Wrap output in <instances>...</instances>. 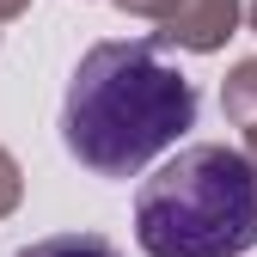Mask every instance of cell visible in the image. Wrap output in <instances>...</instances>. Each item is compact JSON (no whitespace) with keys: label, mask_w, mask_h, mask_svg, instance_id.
<instances>
[{"label":"cell","mask_w":257,"mask_h":257,"mask_svg":"<svg viewBox=\"0 0 257 257\" xmlns=\"http://www.w3.org/2000/svg\"><path fill=\"white\" fill-rule=\"evenodd\" d=\"M196 122V86L153 37H110L80 55L61 98V147L98 178H135Z\"/></svg>","instance_id":"cell-1"},{"label":"cell","mask_w":257,"mask_h":257,"mask_svg":"<svg viewBox=\"0 0 257 257\" xmlns=\"http://www.w3.org/2000/svg\"><path fill=\"white\" fill-rule=\"evenodd\" d=\"M135 245L147 257H239L257 245V172L245 147L202 141L135 190Z\"/></svg>","instance_id":"cell-2"},{"label":"cell","mask_w":257,"mask_h":257,"mask_svg":"<svg viewBox=\"0 0 257 257\" xmlns=\"http://www.w3.org/2000/svg\"><path fill=\"white\" fill-rule=\"evenodd\" d=\"M239 31V0H172L159 19V43L190 49V55H214Z\"/></svg>","instance_id":"cell-3"},{"label":"cell","mask_w":257,"mask_h":257,"mask_svg":"<svg viewBox=\"0 0 257 257\" xmlns=\"http://www.w3.org/2000/svg\"><path fill=\"white\" fill-rule=\"evenodd\" d=\"M19 257H122L104 233H49V239H31Z\"/></svg>","instance_id":"cell-4"},{"label":"cell","mask_w":257,"mask_h":257,"mask_svg":"<svg viewBox=\"0 0 257 257\" xmlns=\"http://www.w3.org/2000/svg\"><path fill=\"white\" fill-rule=\"evenodd\" d=\"M220 110H227L239 128H245V122H257V55H251V61H239V68L227 74V86H220Z\"/></svg>","instance_id":"cell-5"},{"label":"cell","mask_w":257,"mask_h":257,"mask_svg":"<svg viewBox=\"0 0 257 257\" xmlns=\"http://www.w3.org/2000/svg\"><path fill=\"white\" fill-rule=\"evenodd\" d=\"M19 196H25V178H19V159L0 147V220H7L13 208H19Z\"/></svg>","instance_id":"cell-6"},{"label":"cell","mask_w":257,"mask_h":257,"mask_svg":"<svg viewBox=\"0 0 257 257\" xmlns=\"http://www.w3.org/2000/svg\"><path fill=\"white\" fill-rule=\"evenodd\" d=\"M116 7H122L128 19H153V25H159V19H166V7H172V0H116Z\"/></svg>","instance_id":"cell-7"},{"label":"cell","mask_w":257,"mask_h":257,"mask_svg":"<svg viewBox=\"0 0 257 257\" xmlns=\"http://www.w3.org/2000/svg\"><path fill=\"white\" fill-rule=\"evenodd\" d=\"M31 13V0H0V25H13V19H25Z\"/></svg>","instance_id":"cell-8"},{"label":"cell","mask_w":257,"mask_h":257,"mask_svg":"<svg viewBox=\"0 0 257 257\" xmlns=\"http://www.w3.org/2000/svg\"><path fill=\"white\" fill-rule=\"evenodd\" d=\"M245 159H251V172H257V122H245Z\"/></svg>","instance_id":"cell-9"},{"label":"cell","mask_w":257,"mask_h":257,"mask_svg":"<svg viewBox=\"0 0 257 257\" xmlns=\"http://www.w3.org/2000/svg\"><path fill=\"white\" fill-rule=\"evenodd\" d=\"M251 31H257V0H251Z\"/></svg>","instance_id":"cell-10"}]
</instances>
